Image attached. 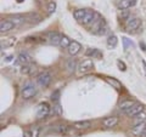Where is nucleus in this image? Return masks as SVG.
Listing matches in <instances>:
<instances>
[{
	"mask_svg": "<svg viewBox=\"0 0 146 137\" xmlns=\"http://www.w3.org/2000/svg\"><path fill=\"white\" fill-rule=\"evenodd\" d=\"M141 26V20L140 18H131V20L127 21V24H125V29L127 32H133L136 30Z\"/></svg>",
	"mask_w": 146,
	"mask_h": 137,
	"instance_id": "obj_7",
	"label": "nucleus"
},
{
	"mask_svg": "<svg viewBox=\"0 0 146 137\" xmlns=\"http://www.w3.org/2000/svg\"><path fill=\"white\" fill-rule=\"evenodd\" d=\"M85 56L86 57H93V58H101L102 53L100 52L98 49H88L85 51Z\"/></svg>",
	"mask_w": 146,
	"mask_h": 137,
	"instance_id": "obj_19",
	"label": "nucleus"
},
{
	"mask_svg": "<svg viewBox=\"0 0 146 137\" xmlns=\"http://www.w3.org/2000/svg\"><path fill=\"white\" fill-rule=\"evenodd\" d=\"M144 121H146V113L145 112H141L138 115L134 117V125L141 124V123H144Z\"/></svg>",
	"mask_w": 146,
	"mask_h": 137,
	"instance_id": "obj_22",
	"label": "nucleus"
},
{
	"mask_svg": "<svg viewBox=\"0 0 146 137\" xmlns=\"http://www.w3.org/2000/svg\"><path fill=\"white\" fill-rule=\"evenodd\" d=\"M145 130H146V121L141 123V124L134 125L133 127H131V134H133L134 136H136V137H139V136H141L144 134Z\"/></svg>",
	"mask_w": 146,
	"mask_h": 137,
	"instance_id": "obj_11",
	"label": "nucleus"
},
{
	"mask_svg": "<svg viewBox=\"0 0 146 137\" xmlns=\"http://www.w3.org/2000/svg\"><path fill=\"white\" fill-rule=\"evenodd\" d=\"M140 47L143 49V51H146V45L144 41H140Z\"/></svg>",
	"mask_w": 146,
	"mask_h": 137,
	"instance_id": "obj_35",
	"label": "nucleus"
},
{
	"mask_svg": "<svg viewBox=\"0 0 146 137\" xmlns=\"http://www.w3.org/2000/svg\"><path fill=\"white\" fill-rule=\"evenodd\" d=\"M95 15H96V12L93 11V10H89V9H88V11H86V15L84 17V20L82 21V23H83L84 26L91 24L94 22V20H95Z\"/></svg>",
	"mask_w": 146,
	"mask_h": 137,
	"instance_id": "obj_14",
	"label": "nucleus"
},
{
	"mask_svg": "<svg viewBox=\"0 0 146 137\" xmlns=\"http://www.w3.org/2000/svg\"><path fill=\"white\" fill-rule=\"evenodd\" d=\"M67 69L70 73H73V72H76V69H78L77 68V61L76 60H70L67 62Z\"/></svg>",
	"mask_w": 146,
	"mask_h": 137,
	"instance_id": "obj_23",
	"label": "nucleus"
},
{
	"mask_svg": "<svg viewBox=\"0 0 146 137\" xmlns=\"http://www.w3.org/2000/svg\"><path fill=\"white\" fill-rule=\"evenodd\" d=\"M141 63H143V67H144V72H145V75H146V62L143 60L141 61Z\"/></svg>",
	"mask_w": 146,
	"mask_h": 137,
	"instance_id": "obj_37",
	"label": "nucleus"
},
{
	"mask_svg": "<svg viewBox=\"0 0 146 137\" xmlns=\"http://www.w3.org/2000/svg\"><path fill=\"white\" fill-rule=\"evenodd\" d=\"M135 104V102L133 101V99H124V101H122L121 103H119V109L122 112H128L129 111V109L133 107Z\"/></svg>",
	"mask_w": 146,
	"mask_h": 137,
	"instance_id": "obj_17",
	"label": "nucleus"
},
{
	"mask_svg": "<svg viewBox=\"0 0 146 137\" xmlns=\"http://www.w3.org/2000/svg\"><path fill=\"white\" fill-rule=\"evenodd\" d=\"M39 135V127H35V129L32 131V137H38Z\"/></svg>",
	"mask_w": 146,
	"mask_h": 137,
	"instance_id": "obj_34",
	"label": "nucleus"
},
{
	"mask_svg": "<svg viewBox=\"0 0 146 137\" xmlns=\"http://www.w3.org/2000/svg\"><path fill=\"white\" fill-rule=\"evenodd\" d=\"M54 112L57 114V115H62L63 114V111H62V107H61V103L57 102V103H54Z\"/></svg>",
	"mask_w": 146,
	"mask_h": 137,
	"instance_id": "obj_29",
	"label": "nucleus"
},
{
	"mask_svg": "<svg viewBox=\"0 0 146 137\" xmlns=\"http://www.w3.org/2000/svg\"><path fill=\"white\" fill-rule=\"evenodd\" d=\"M67 50H68V53L72 55V56H74V55H77L82 50V45L78 41H74V40H73L70 46L67 47Z\"/></svg>",
	"mask_w": 146,
	"mask_h": 137,
	"instance_id": "obj_13",
	"label": "nucleus"
},
{
	"mask_svg": "<svg viewBox=\"0 0 146 137\" xmlns=\"http://www.w3.org/2000/svg\"><path fill=\"white\" fill-rule=\"evenodd\" d=\"M16 41H17V39L15 38V36H10V38H6V39H1V41H0V46H1V50L13 46V45L16 44Z\"/></svg>",
	"mask_w": 146,
	"mask_h": 137,
	"instance_id": "obj_12",
	"label": "nucleus"
},
{
	"mask_svg": "<svg viewBox=\"0 0 146 137\" xmlns=\"http://www.w3.org/2000/svg\"><path fill=\"white\" fill-rule=\"evenodd\" d=\"M11 60H12V56H7V57H6V60H5V61H6V62H10Z\"/></svg>",
	"mask_w": 146,
	"mask_h": 137,
	"instance_id": "obj_38",
	"label": "nucleus"
},
{
	"mask_svg": "<svg viewBox=\"0 0 146 137\" xmlns=\"http://www.w3.org/2000/svg\"><path fill=\"white\" fill-rule=\"evenodd\" d=\"M135 1H136V0H135Z\"/></svg>",
	"mask_w": 146,
	"mask_h": 137,
	"instance_id": "obj_41",
	"label": "nucleus"
},
{
	"mask_svg": "<svg viewBox=\"0 0 146 137\" xmlns=\"http://www.w3.org/2000/svg\"><path fill=\"white\" fill-rule=\"evenodd\" d=\"M86 11H88V9H78V10L73 11V17H74L77 21L82 22L86 15Z\"/></svg>",
	"mask_w": 146,
	"mask_h": 137,
	"instance_id": "obj_18",
	"label": "nucleus"
},
{
	"mask_svg": "<svg viewBox=\"0 0 146 137\" xmlns=\"http://www.w3.org/2000/svg\"><path fill=\"white\" fill-rule=\"evenodd\" d=\"M136 4L135 0H119L118 3V9L119 10H129L131 6H134Z\"/></svg>",
	"mask_w": 146,
	"mask_h": 137,
	"instance_id": "obj_15",
	"label": "nucleus"
},
{
	"mask_svg": "<svg viewBox=\"0 0 146 137\" xmlns=\"http://www.w3.org/2000/svg\"><path fill=\"white\" fill-rule=\"evenodd\" d=\"M118 121H119V119L117 117H107L102 120V126L107 127V129H111V127H115L118 124Z\"/></svg>",
	"mask_w": 146,
	"mask_h": 137,
	"instance_id": "obj_10",
	"label": "nucleus"
},
{
	"mask_svg": "<svg viewBox=\"0 0 146 137\" xmlns=\"http://www.w3.org/2000/svg\"><path fill=\"white\" fill-rule=\"evenodd\" d=\"M107 33H108V26H107V23H106V21H105L104 24L101 26V28H100V30H99L98 35H106Z\"/></svg>",
	"mask_w": 146,
	"mask_h": 137,
	"instance_id": "obj_30",
	"label": "nucleus"
},
{
	"mask_svg": "<svg viewBox=\"0 0 146 137\" xmlns=\"http://www.w3.org/2000/svg\"><path fill=\"white\" fill-rule=\"evenodd\" d=\"M36 92H38L36 86L32 83H27L23 85V88L21 90V96H22V98H25V99H29L33 97V96H35Z\"/></svg>",
	"mask_w": 146,
	"mask_h": 137,
	"instance_id": "obj_1",
	"label": "nucleus"
},
{
	"mask_svg": "<svg viewBox=\"0 0 146 137\" xmlns=\"http://www.w3.org/2000/svg\"><path fill=\"white\" fill-rule=\"evenodd\" d=\"M94 69V62L93 60H83L78 65V73L79 74H85Z\"/></svg>",
	"mask_w": 146,
	"mask_h": 137,
	"instance_id": "obj_3",
	"label": "nucleus"
},
{
	"mask_svg": "<svg viewBox=\"0 0 146 137\" xmlns=\"http://www.w3.org/2000/svg\"><path fill=\"white\" fill-rule=\"evenodd\" d=\"M32 72H33V69H32V67L29 65H27V66H22L21 67V73L22 74H25V75H29L32 74Z\"/></svg>",
	"mask_w": 146,
	"mask_h": 137,
	"instance_id": "obj_27",
	"label": "nucleus"
},
{
	"mask_svg": "<svg viewBox=\"0 0 146 137\" xmlns=\"http://www.w3.org/2000/svg\"><path fill=\"white\" fill-rule=\"evenodd\" d=\"M119 16H121L122 20H128L129 16H130V11H128V10H121Z\"/></svg>",
	"mask_w": 146,
	"mask_h": 137,
	"instance_id": "obj_32",
	"label": "nucleus"
},
{
	"mask_svg": "<svg viewBox=\"0 0 146 137\" xmlns=\"http://www.w3.org/2000/svg\"><path fill=\"white\" fill-rule=\"evenodd\" d=\"M71 40H70V38L68 36H66V35H63L62 36V39H61V41H60V46L61 47H68L71 45Z\"/></svg>",
	"mask_w": 146,
	"mask_h": 137,
	"instance_id": "obj_26",
	"label": "nucleus"
},
{
	"mask_svg": "<svg viewBox=\"0 0 146 137\" xmlns=\"http://www.w3.org/2000/svg\"><path fill=\"white\" fill-rule=\"evenodd\" d=\"M17 1H18V3H22V1H25V0H17Z\"/></svg>",
	"mask_w": 146,
	"mask_h": 137,
	"instance_id": "obj_40",
	"label": "nucleus"
},
{
	"mask_svg": "<svg viewBox=\"0 0 146 137\" xmlns=\"http://www.w3.org/2000/svg\"><path fill=\"white\" fill-rule=\"evenodd\" d=\"M141 112H144V106H143V104H140V103H135L134 106L129 109V111L125 112V114L128 117L134 118L135 115H138V114L141 113Z\"/></svg>",
	"mask_w": 146,
	"mask_h": 137,
	"instance_id": "obj_8",
	"label": "nucleus"
},
{
	"mask_svg": "<svg viewBox=\"0 0 146 137\" xmlns=\"http://www.w3.org/2000/svg\"><path fill=\"white\" fill-rule=\"evenodd\" d=\"M73 127L77 130H86L91 127V121L89 120H83V121H76L73 123Z\"/></svg>",
	"mask_w": 146,
	"mask_h": 137,
	"instance_id": "obj_16",
	"label": "nucleus"
},
{
	"mask_svg": "<svg viewBox=\"0 0 146 137\" xmlns=\"http://www.w3.org/2000/svg\"><path fill=\"white\" fill-rule=\"evenodd\" d=\"M117 66H118V68H119L121 70H123V72L127 70V67H125V65H124V62H122V61L118 60V61H117Z\"/></svg>",
	"mask_w": 146,
	"mask_h": 137,
	"instance_id": "obj_33",
	"label": "nucleus"
},
{
	"mask_svg": "<svg viewBox=\"0 0 146 137\" xmlns=\"http://www.w3.org/2000/svg\"><path fill=\"white\" fill-rule=\"evenodd\" d=\"M60 98H61V91L55 90L52 92V95H51V101L54 103H57V102H60Z\"/></svg>",
	"mask_w": 146,
	"mask_h": 137,
	"instance_id": "obj_25",
	"label": "nucleus"
},
{
	"mask_svg": "<svg viewBox=\"0 0 146 137\" xmlns=\"http://www.w3.org/2000/svg\"><path fill=\"white\" fill-rule=\"evenodd\" d=\"M51 79H52V76L49 72H42L36 75L35 81L40 88H48L50 85V83H51Z\"/></svg>",
	"mask_w": 146,
	"mask_h": 137,
	"instance_id": "obj_2",
	"label": "nucleus"
},
{
	"mask_svg": "<svg viewBox=\"0 0 146 137\" xmlns=\"http://www.w3.org/2000/svg\"><path fill=\"white\" fill-rule=\"evenodd\" d=\"M31 62H32V57H31V55L27 53V52L18 53V56L16 58V65L17 66H27V65H29Z\"/></svg>",
	"mask_w": 146,
	"mask_h": 137,
	"instance_id": "obj_5",
	"label": "nucleus"
},
{
	"mask_svg": "<svg viewBox=\"0 0 146 137\" xmlns=\"http://www.w3.org/2000/svg\"><path fill=\"white\" fill-rule=\"evenodd\" d=\"M50 112V106L46 103V102H42L38 104V107H36V118L38 119H43L49 114Z\"/></svg>",
	"mask_w": 146,
	"mask_h": 137,
	"instance_id": "obj_4",
	"label": "nucleus"
},
{
	"mask_svg": "<svg viewBox=\"0 0 146 137\" xmlns=\"http://www.w3.org/2000/svg\"><path fill=\"white\" fill-rule=\"evenodd\" d=\"M123 44H124V50L125 51H128V49L129 47H133V43H131L129 39H127V38H123Z\"/></svg>",
	"mask_w": 146,
	"mask_h": 137,
	"instance_id": "obj_31",
	"label": "nucleus"
},
{
	"mask_svg": "<svg viewBox=\"0 0 146 137\" xmlns=\"http://www.w3.org/2000/svg\"><path fill=\"white\" fill-rule=\"evenodd\" d=\"M141 137H146V130L144 131V134H143V135H141Z\"/></svg>",
	"mask_w": 146,
	"mask_h": 137,
	"instance_id": "obj_39",
	"label": "nucleus"
},
{
	"mask_svg": "<svg viewBox=\"0 0 146 137\" xmlns=\"http://www.w3.org/2000/svg\"><path fill=\"white\" fill-rule=\"evenodd\" d=\"M15 23L10 20H1L0 21V32L1 33H5V32L11 30L12 28H15Z\"/></svg>",
	"mask_w": 146,
	"mask_h": 137,
	"instance_id": "obj_9",
	"label": "nucleus"
},
{
	"mask_svg": "<svg viewBox=\"0 0 146 137\" xmlns=\"http://www.w3.org/2000/svg\"><path fill=\"white\" fill-rule=\"evenodd\" d=\"M55 11H56V1L52 0V1H50L49 5H48V12H49V15H52Z\"/></svg>",
	"mask_w": 146,
	"mask_h": 137,
	"instance_id": "obj_28",
	"label": "nucleus"
},
{
	"mask_svg": "<svg viewBox=\"0 0 146 137\" xmlns=\"http://www.w3.org/2000/svg\"><path fill=\"white\" fill-rule=\"evenodd\" d=\"M106 44H107V47H110V49L116 47L117 44H118V38H117L115 34L108 35V38H107V40H106Z\"/></svg>",
	"mask_w": 146,
	"mask_h": 137,
	"instance_id": "obj_20",
	"label": "nucleus"
},
{
	"mask_svg": "<svg viewBox=\"0 0 146 137\" xmlns=\"http://www.w3.org/2000/svg\"><path fill=\"white\" fill-rule=\"evenodd\" d=\"M23 137H32V132L31 131H26L23 134Z\"/></svg>",
	"mask_w": 146,
	"mask_h": 137,
	"instance_id": "obj_36",
	"label": "nucleus"
},
{
	"mask_svg": "<svg viewBox=\"0 0 146 137\" xmlns=\"http://www.w3.org/2000/svg\"><path fill=\"white\" fill-rule=\"evenodd\" d=\"M25 20H26L25 16H22V15H15V16H12V17H11V20H10V21H12L13 23H15V24L17 26V24L23 23Z\"/></svg>",
	"mask_w": 146,
	"mask_h": 137,
	"instance_id": "obj_24",
	"label": "nucleus"
},
{
	"mask_svg": "<svg viewBox=\"0 0 146 137\" xmlns=\"http://www.w3.org/2000/svg\"><path fill=\"white\" fill-rule=\"evenodd\" d=\"M62 36L63 35L60 34V33H57V32H50V33L46 34V39L49 40L50 44H52V45H60V41H61Z\"/></svg>",
	"mask_w": 146,
	"mask_h": 137,
	"instance_id": "obj_6",
	"label": "nucleus"
},
{
	"mask_svg": "<svg viewBox=\"0 0 146 137\" xmlns=\"http://www.w3.org/2000/svg\"><path fill=\"white\" fill-rule=\"evenodd\" d=\"M105 80H106L112 88H115L116 90H118V91L122 90V84L117 79H115V78H105Z\"/></svg>",
	"mask_w": 146,
	"mask_h": 137,
	"instance_id": "obj_21",
	"label": "nucleus"
}]
</instances>
